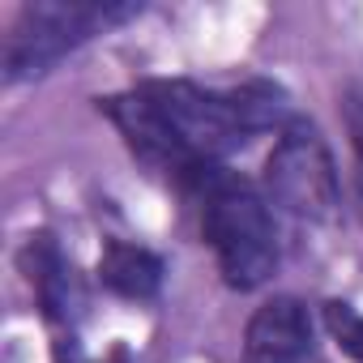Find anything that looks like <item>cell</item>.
<instances>
[{"label": "cell", "instance_id": "obj_1", "mask_svg": "<svg viewBox=\"0 0 363 363\" xmlns=\"http://www.w3.org/2000/svg\"><path fill=\"white\" fill-rule=\"evenodd\" d=\"M99 107L145 167L193 179L197 171L218 167V158L252 133L274 128L282 94L269 82H248L227 94L193 82H141Z\"/></svg>", "mask_w": 363, "mask_h": 363}, {"label": "cell", "instance_id": "obj_2", "mask_svg": "<svg viewBox=\"0 0 363 363\" xmlns=\"http://www.w3.org/2000/svg\"><path fill=\"white\" fill-rule=\"evenodd\" d=\"M184 184L201 206V235L218 257V274L231 291H257L278 265V235L265 197L248 179L206 167Z\"/></svg>", "mask_w": 363, "mask_h": 363}, {"label": "cell", "instance_id": "obj_3", "mask_svg": "<svg viewBox=\"0 0 363 363\" xmlns=\"http://www.w3.org/2000/svg\"><path fill=\"white\" fill-rule=\"evenodd\" d=\"M137 13L141 5H116V0H35V5H22L5 43V82L18 86L43 77L60 56Z\"/></svg>", "mask_w": 363, "mask_h": 363}, {"label": "cell", "instance_id": "obj_4", "mask_svg": "<svg viewBox=\"0 0 363 363\" xmlns=\"http://www.w3.org/2000/svg\"><path fill=\"white\" fill-rule=\"evenodd\" d=\"M265 189L269 197L308 223H325L337 214V171L325 137L308 120L282 124L269 158H265Z\"/></svg>", "mask_w": 363, "mask_h": 363}, {"label": "cell", "instance_id": "obj_5", "mask_svg": "<svg viewBox=\"0 0 363 363\" xmlns=\"http://www.w3.org/2000/svg\"><path fill=\"white\" fill-rule=\"evenodd\" d=\"M308 308L291 295H278L252 312L244 333V363H299L308 354Z\"/></svg>", "mask_w": 363, "mask_h": 363}, {"label": "cell", "instance_id": "obj_6", "mask_svg": "<svg viewBox=\"0 0 363 363\" xmlns=\"http://www.w3.org/2000/svg\"><path fill=\"white\" fill-rule=\"evenodd\" d=\"M22 269L48 312V320L56 325H73L86 308V295H82V282L73 274V265L60 257L56 240L52 235H30V244L22 248Z\"/></svg>", "mask_w": 363, "mask_h": 363}, {"label": "cell", "instance_id": "obj_7", "mask_svg": "<svg viewBox=\"0 0 363 363\" xmlns=\"http://www.w3.org/2000/svg\"><path fill=\"white\" fill-rule=\"evenodd\" d=\"M99 282L124 299H150L162 286V261L141 244H107L99 257Z\"/></svg>", "mask_w": 363, "mask_h": 363}, {"label": "cell", "instance_id": "obj_8", "mask_svg": "<svg viewBox=\"0 0 363 363\" xmlns=\"http://www.w3.org/2000/svg\"><path fill=\"white\" fill-rule=\"evenodd\" d=\"M325 325L337 342L342 354H350L354 363H363V312H354L350 303H325Z\"/></svg>", "mask_w": 363, "mask_h": 363}, {"label": "cell", "instance_id": "obj_9", "mask_svg": "<svg viewBox=\"0 0 363 363\" xmlns=\"http://www.w3.org/2000/svg\"><path fill=\"white\" fill-rule=\"evenodd\" d=\"M342 124H346V133H350L354 158L363 162V90H346V94H342Z\"/></svg>", "mask_w": 363, "mask_h": 363}]
</instances>
